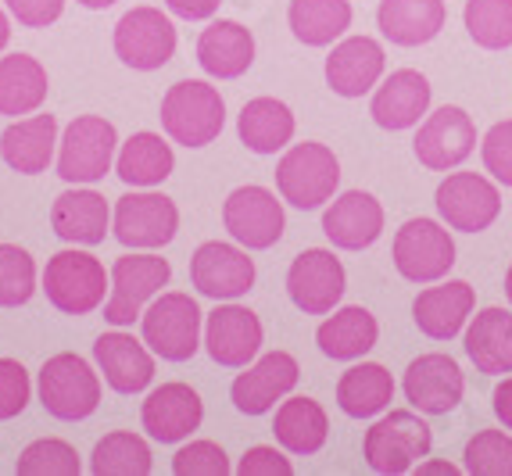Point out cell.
Here are the masks:
<instances>
[{"mask_svg":"<svg viewBox=\"0 0 512 476\" xmlns=\"http://www.w3.org/2000/svg\"><path fill=\"white\" fill-rule=\"evenodd\" d=\"M119 133L101 115H79L58 140V176L65 183H97L115 165Z\"/></svg>","mask_w":512,"mask_h":476,"instance_id":"8","label":"cell"},{"mask_svg":"<svg viewBox=\"0 0 512 476\" xmlns=\"http://www.w3.org/2000/svg\"><path fill=\"white\" fill-rule=\"evenodd\" d=\"M172 473L176 476H226L230 473V459H226V451L215 441H190L176 451Z\"/></svg>","mask_w":512,"mask_h":476,"instance_id":"43","label":"cell"},{"mask_svg":"<svg viewBox=\"0 0 512 476\" xmlns=\"http://www.w3.org/2000/svg\"><path fill=\"white\" fill-rule=\"evenodd\" d=\"M434 204L444 226L459 233H484L502 215V194L480 172H452L441 179Z\"/></svg>","mask_w":512,"mask_h":476,"instance_id":"11","label":"cell"},{"mask_svg":"<svg viewBox=\"0 0 512 476\" xmlns=\"http://www.w3.org/2000/svg\"><path fill=\"white\" fill-rule=\"evenodd\" d=\"M111 272L86 251H58L43 269V294L58 312L90 315L108 301Z\"/></svg>","mask_w":512,"mask_h":476,"instance_id":"4","label":"cell"},{"mask_svg":"<svg viewBox=\"0 0 512 476\" xmlns=\"http://www.w3.org/2000/svg\"><path fill=\"white\" fill-rule=\"evenodd\" d=\"M240 144L255 154H276L294 140V111L276 97H255L240 108Z\"/></svg>","mask_w":512,"mask_h":476,"instance_id":"32","label":"cell"},{"mask_svg":"<svg viewBox=\"0 0 512 476\" xmlns=\"http://www.w3.org/2000/svg\"><path fill=\"white\" fill-rule=\"evenodd\" d=\"M205 416L201 394L187 383H162L147 394L144 408H140V423H144L147 437L162 444H180L194 434Z\"/></svg>","mask_w":512,"mask_h":476,"instance_id":"19","label":"cell"},{"mask_svg":"<svg viewBox=\"0 0 512 476\" xmlns=\"http://www.w3.org/2000/svg\"><path fill=\"white\" fill-rule=\"evenodd\" d=\"M151 466V444L129 430L101 437L94 455H90V469L97 476H147Z\"/></svg>","mask_w":512,"mask_h":476,"instance_id":"38","label":"cell"},{"mask_svg":"<svg viewBox=\"0 0 512 476\" xmlns=\"http://www.w3.org/2000/svg\"><path fill=\"white\" fill-rule=\"evenodd\" d=\"M144 344L165 362H187L201 348V308L190 294H162L140 315Z\"/></svg>","mask_w":512,"mask_h":476,"instance_id":"6","label":"cell"},{"mask_svg":"<svg viewBox=\"0 0 512 476\" xmlns=\"http://www.w3.org/2000/svg\"><path fill=\"white\" fill-rule=\"evenodd\" d=\"M430 448H434L430 426L409 408H394L384 419H376L366 430V441H362L366 466L384 476L409 473L419 459H427Z\"/></svg>","mask_w":512,"mask_h":476,"instance_id":"2","label":"cell"},{"mask_svg":"<svg viewBox=\"0 0 512 476\" xmlns=\"http://www.w3.org/2000/svg\"><path fill=\"white\" fill-rule=\"evenodd\" d=\"M8 40H11V22H8V15L0 11V51L8 47Z\"/></svg>","mask_w":512,"mask_h":476,"instance_id":"51","label":"cell"},{"mask_svg":"<svg viewBox=\"0 0 512 476\" xmlns=\"http://www.w3.org/2000/svg\"><path fill=\"white\" fill-rule=\"evenodd\" d=\"M33 398V383L22 362L15 358H0V419H15L26 412Z\"/></svg>","mask_w":512,"mask_h":476,"instance_id":"45","label":"cell"},{"mask_svg":"<svg viewBox=\"0 0 512 476\" xmlns=\"http://www.w3.org/2000/svg\"><path fill=\"white\" fill-rule=\"evenodd\" d=\"M58 147V119L54 115H29L4 129L0 136V158L22 176H40L54 162Z\"/></svg>","mask_w":512,"mask_h":476,"instance_id":"27","label":"cell"},{"mask_svg":"<svg viewBox=\"0 0 512 476\" xmlns=\"http://www.w3.org/2000/svg\"><path fill=\"white\" fill-rule=\"evenodd\" d=\"M466 33L484 51L512 47V0H466Z\"/></svg>","mask_w":512,"mask_h":476,"instance_id":"39","label":"cell"},{"mask_svg":"<svg viewBox=\"0 0 512 476\" xmlns=\"http://www.w3.org/2000/svg\"><path fill=\"white\" fill-rule=\"evenodd\" d=\"M473 308H477V290L466 280H448L441 287L419 290L412 301V319L430 340H452L462 333Z\"/></svg>","mask_w":512,"mask_h":476,"instance_id":"24","label":"cell"},{"mask_svg":"<svg viewBox=\"0 0 512 476\" xmlns=\"http://www.w3.org/2000/svg\"><path fill=\"white\" fill-rule=\"evenodd\" d=\"M495 416H498V423L505 426V430H512V376H505L502 383L495 387Z\"/></svg>","mask_w":512,"mask_h":476,"instance_id":"49","label":"cell"},{"mask_svg":"<svg viewBox=\"0 0 512 476\" xmlns=\"http://www.w3.org/2000/svg\"><path fill=\"white\" fill-rule=\"evenodd\" d=\"M237 473L240 476H294V466L283 451L269 448V444H258V448L244 451Z\"/></svg>","mask_w":512,"mask_h":476,"instance_id":"46","label":"cell"},{"mask_svg":"<svg viewBox=\"0 0 512 476\" xmlns=\"http://www.w3.org/2000/svg\"><path fill=\"white\" fill-rule=\"evenodd\" d=\"M387 54L373 36H348L326 58V83L337 97L369 94L384 76Z\"/></svg>","mask_w":512,"mask_h":476,"instance_id":"23","label":"cell"},{"mask_svg":"<svg viewBox=\"0 0 512 476\" xmlns=\"http://www.w3.org/2000/svg\"><path fill=\"white\" fill-rule=\"evenodd\" d=\"M115 54L137 72H154L176 54V26L158 8H133L115 26Z\"/></svg>","mask_w":512,"mask_h":476,"instance_id":"14","label":"cell"},{"mask_svg":"<svg viewBox=\"0 0 512 476\" xmlns=\"http://www.w3.org/2000/svg\"><path fill=\"white\" fill-rule=\"evenodd\" d=\"M323 233L341 251H362L384 233V204L366 190H348L323 212Z\"/></svg>","mask_w":512,"mask_h":476,"instance_id":"22","label":"cell"},{"mask_svg":"<svg viewBox=\"0 0 512 476\" xmlns=\"http://www.w3.org/2000/svg\"><path fill=\"white\" fill-rule=\"evenodd\" d=\"M97 369L104 373L111 391L119 394H140L154 380V351L144 340L129 333H101L94 344Z\"/></svg>","mask_w":512,"mask_h":476,"instance_id":"25","label":"cell"},{"mask_svg":"<svg viewBox=\"0 0 512 476\" xmlns=\"http://www.w3.org/2000/svg\"><path fill=\"white\" fill-rule=\"evenodd\" d=\"M394 401V376L380 362L351 366L337 380V405L351 419H373Z\"/></svg>","mask_w":512,"mask_h":476,"instance_id":"34","label":"cell"},{"mask_svg":"<svg viewBox=\"0 0 512 476\" xmlns=\"http://www.w3.org/2000/svg\"><path fill=\"white\" fill-rule=\"evenodd\" d=\"M287 22L305 47H330L351 29V4L348 0H291Z\"/></svg>","mask_w":512,"mask_h":476,"instance_id":"37","label":"cell"},{"mask_svg":"<svg viewBox=\"0 0 512 476\" xmlns=\"http://www.w3.org/2000/svg\"><path fill=\"white\" fill-rule=\"evenodd\" d=\"M172 265L165 258L140 251V255H122L111 265V290L104 301V319L111 326H133L144 315L162 287H169Z\"/></svg>","mask_w":512,"mask_h":476,"instance_id":"7","label":"cell"},{"mask_svg":"<svg viewBox=\"0 0 512 476\" xmlns=\"http://www.w3.org/2000/svg\"><path fill=\"white\" fill-rule=\"evenodd\" d=\"M480 158H484V169L502 187H512V119L495 122L487 129L484 140H480Z\"/></svg>","mask_w":512,"mask_h":476,"instance_id":"44","label":"cell"},{"mask_svg":"<svg viewBox=\"0 0 512 476\" xmlns=\"http://www.w3.org/2000/svg\"><path fill=\"white\" fill-rule=\"evenodd\" d=\"M172 147L158 133H133L115 158V176L129 187H158L172 176Z\"/></svg>","mask_w":512,"mask_h":476,"instance_id":"36","label":"cell"},{"mask_svg":"<svg viewBox=\"0 0 512 476\" xmlns=\"http://www.w3.org/2000/svg\"><path fill=\"white\" fill-rule=\"evenodd\" d=\"M76 4H83V8H90V11H104V8H111L115 0H76Z\"/></svg>","mask_w":512,"mask_h":476,"instance_id":"52","label":"cell"},{"mask_svg":"<svg viewBox=\"0 0 512 476\" xmlns=\"http://www.w3.org/2000/svg\"><path fill=\"white\" fill-rule=\"evenodd\" d=\"M4 4L18 18V26L26 29H47L65 11V0H4Z\"/></svg>","mask_w":512,"mask_h":476,"instance_id":"47","label":"cell"},{"mask_svg":"<svg viewBox=\"0 0 512 476\" xmlns=\"http://www.w3.org/2000/svg\"><path fill=\"white\" fill-rule=\"evenodd\" d=\"M180 230V208L176 201L154 190H133L119 197L115 215H111V233L129 251H154L165 247Z\"/></svg>","mask_w":512,"mask_h":476,"instance_id":"10","label":"cell"},{"mask_svg":"<svg viewBox=\"0 0 512 476\" xmlns=\"http://www.w3.org/2000/svg\"><path fill=\"white\" fill-rule=\"evenodd\" d=\"M430 90L427 76L416 72V68H398L384 83L376 86L373 104H369V115L380 129H391V133H402V129L419 126V119H427L430 111Z\"/></svg>","mask_w":512,"mask_h":476,"instance_id":"21","label":"cell"},{"mask_svg":"<svg viewBox=\"0 0 512 476\" xmlns=\"http://www.w3.org/2000/svg\"><path fill=\"white\" fill-rule=\"evenodd\" d=\"M391 258L398 276L409 283H437L455 265V240L434 219H409L394 233Z\"/></svg>","mask_w":512,"mask_h":476,"instance_id":"9","label":"cell"},{"mask_svg":"<svg viewBox=\"0 0 512 476\" xmlns=\"http://www.w3.org/2000/svg\"><path fill=\"white\" fill-rule=\"evenodd\" d=\"M344 290H348L344 265L326 247H308L287 269V294L305 315H330L341 305Z\"/></svg>","mask_w":512,"mask_h":476,"instance_id":"13","label":"cell"},{"mask_svg":"<svg viewBox=\"0 0 512 476\" xmlns=\"http://www.w3.org/2000/svg\"><path fill=\"white\" fill-rule=\"evenodd\" d=\"M462 469L470 476H512V437L505 430H480L466 441Z\"/></svg>","mask_w":512,"mask_h":476,"instance_id":"41","label":"cell"},{"mask_svg":"<svg viewBox=\"0 0 512 476\" xmlns=\"http://www.w3.org/2000/svg\"><path fill=\"white\" fill-rule=\"evenodd\" d=\"M273 434L291 455H316L330 437V419L316 398H291L276 408Z\"/></svg>","mask_w":512,"mask_h":476,"instance_id":"35","label":"cell"},{"mask_svg":"<svg viewBox=\"0 0 512 476\" xmlns=\"http://www.w3.org/2000/svg\"><path fill=\"white\" fill-rule=\"evenodd\" d=\"M448 8L444 0H380L376 8V26L384 40L398 47H423L444 29Z\"/></svg>","mask_w":512,"mask_h":476,"instance_id":"29","label":"cell"},{"mask_svg":"<svg viewBox=\"0 0 512 476\" xmlns=\"http://www.w3.org/2000/svg\"><path fill=\"white\" fill-rule=\"evenodd\" d=\"M462 348L477 366V373L505 376L512 373V312L505 308H484L473 315Z\"/></svg>","mask_w":512,"mask_h":476,"instance_id":"31","label":"cell"},{"mask_svg":"<svg viewBox=\"0 0 512 476\" xmlns=\"http://www.w3.org/2000/svg\"><path fill=\"white\" fill-rule=\"evenodd\" d=\"M226 233L248 251H265L283 237V204L265 187H237L222 204Z\"/></svg>","mask_w":512,"mask_h":476,"instance_id":"17","label":"cell"},{"mask_svg":"<svg viewBox=\"0 0 512 476\" xmlns=\"http://www.w3.org/2000/svg\"><path fill=\"white\" fill-rule=\"evenodd\" d=\"M197 65L212 79H237L255 65V36L240 22L219 18L197 36Z\"/></svg>","mask_w":512,"mask_h":476,"instance_id":"26","label":"cell"},{"mask_svg":"<svg viewBox=\"0 0 512 476\" xmlns=\"http://www.w3.org/2000/svg\"><path fill=\"white\" fill-rule=\"evenodd\" d=\"M505 298H509V305H512V265H509V272H505Z\"/></svg>","mask_w":512,"mask_h":476,"instance_id":"53","label":"cell"},{"mask_svg":"<svg viewBox=\"0 0 512 476\" xmlns=\"http://www.w3.org/2000/svg\"><path fill=\"white\" fill-rule=\"evenodd\" d=\"M51 226L69 244L94 247L108 237L111 208L97 190H65L51 208Z\"/></svg>","mask_w":512,"mask_h":476,"instance_id":"28","label":"cell"},{"mask_svg":"<svg viewBox=\"0 0 512 476\" xmlns=\"http://www.w3.org/2000/svg\"><path fill=\"white\" fill-rule=\"evenodd\" d=\"M47 68L29 54H8L0 58V115H33L47 101Z\"/></svg>","mask_w":512,"mask_h":476,"instance_id":"33","label":"cell"},{"mask_svg":"<svg viewBox=\"0 0 512 476\" xmlns=\"http://www.w3.org/2000/svg\"><path fill=\"white\" fill-rule=\"evenodd\" d=\"M337 187H341V162L330 147L316 144V140L294 144L276 165V190L283 201L301 212H312L319 204L333 201Z\"/></svg>","mask_w":512,"mask_h":476,"instance_id":"1","label":"cell"},{"mask_svg":"<svg viewBox=\"0 0 512 476\" xmlns=\"http://www.w3.org/2000/svg\"><path fill=\"white\" fill-rule=\"evenodd\" d=\"M226 126V101L201 79H183L162 97V129L183 147H208Z\"/></svg>","mask_w":512,"mask_h":476,"instance_id":"3","label":"cell"},{"mask_svg":"<svg viewBox=\"0 0 512 476\" xmlns=\"http://www.w3.org/2000/svg\"><path fill=\"white\" fill-rule=\"evenodd\" d=\"M190 283L212 301H237L255 287V262L244 247L208 240L190 258Z\"/></svg>","mask_w":512,"mask_h":476,"instance_id":"15","label":"cell"},{"mask_svg":"<svg viewBox=\"0 0 512 476\" xmlns=\"http://www.w3.org/2000/svg\"><path fill=\"white\" fill-rule=\"evenodd\" d=\"M205 348L226 369H248L262 351V323L244 305H219L205 323Z\"/></svg>","mask_w":512,"mask_h":476,"instance_id":"18","label":"cell"},{"mask_svg":"<svg viewBox=\"0 0 512 476\" xmlns=\"http://www.w3.org/2000/svg\"><path fill=\"white\" fill-rule=\"evenodd\" d=\"M412 151H416L419 165L430 172L459 169L477 151V126L459 104H444V108L430 111L427 119L419 122Z\"/></svg>","mask_w":512,"mask_h":476,"instance_id":"12","label":"cell"},{"mask_svg":"<svg viewBox=\"0 0 512 476\" xmlns=\"http://www.w3.org/2000/svg\"><path fill=\"white\" fill-rule=\"evenodd\" d=\"M402 391L409 405L423 416H448L452 408H459L462 391H466V376H462L459 362L444 351H430L409 362L402 380Z\"/></svg>","mask_w":512,"mask_h":476,"instance_id":"16","label":"cell"},{"mask_svg":"<svg viewBox=\"0 0 512 476\" xmlns=\"http://www.w3.org/2000/svg\"><path fill=\"white\" fill-rule=\"evenodd\" d=\"M36 262L26 247L0 244V308H18L33 298Z\"/></svg>","mask_w":512,"mask_h":476,"instance_id":"42","label":"cell"},{"mask_svg":"<svg viewBox=\"0 0 512 476\" xmlns=\"http://www.w3.org/2000/svg\"><path fill=\"white\" fill-rule=\"evenodd\" d=\"M462 469L452 466V462H419L416 476H459Z\"/></svg>","mask_w":512,"mask_h":476,"instance_id":"50","label":"cell"},{"mask_svg":"<svg viewBox=\"0 0 512 476\" xmlns=\"http://www.w3.org/2000/svg\"><path fill=\"white\" fill-rule=\"evenodd\" d=\"M219 4L222 0H165V8L172 15L187 18V22H205V18H212L219 11Z\"/></svg>","mask_w":512,"mask_h":476,"instance_id":"48","label":"cell"},{"mask_svg":"<svg viewBox=\"0 0 512 476\" xmlns=\"http://www.w3.org/2000/svg\"><path fill=\"white\" fill-rule=\"evenodd\" d=\"M298 376V358L287 355V351H269V355L258 358L255 366H248V373H240L233 380L230 398L244 416H265L276 401L294 391Z\"/></svg>","mask_w":512,"mask_h":476,"instance_id":"20","label":"cell"},{"mask_svg":"<svg viewBox=\"0 0 512 476\" xmlns=\"http://www.w3.org/2000/svg\"><path fill=\"white\" fill-rule=\"evenodd\" d=\"M376 340H380V323L362 305H348L341 312H333L316 330L319 351L333 362H355V358L369 355L376 348Z\"/></svg>","mask_w":512,"mask_h":476,"instance_id":"30","label":"cell"},{"mask_svg":"<svg viewBox=\"0 0 512 476\" xmlns=\"http://www.w3.org/2000/svg\"><path fill=\"white\" fill-rule=\"evenodd\" d=\"M18 476H79L83 473V462H79V451L69 441H58V437H43L33 441L15 462Z\"/></svg>","mask_w":512,"mask_h":476,"instance_id":"40","label":"cell"},{"mask_svg":"<svg viewBox=\"0 0 512 476\" xmlns=\"http://www.w3.org/2000/svg\"><path fill=\"white\" fill-rule=\"evenodd\" d=\"M36 391H40V405L65 423H79V419L94 416L97 405H101V380L90 369V362L72 355V351H61V355L43 362Z\"/></svg>","mask_w":512,"mask_h":476,"instance_id":"5","label":"cell"}]
</instances>
